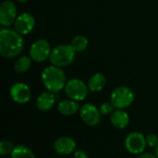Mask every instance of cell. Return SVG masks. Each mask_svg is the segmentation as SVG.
<instances>
[{
    "instance_id": "cell-7",
    "label": "cell",
    "mask_w": 158,
    "mask_h": 158,
    "mask_svg": "<svg viewBox=\"0 0 158 158\" xmlns=\"http://www.w3.org/2000/svg\"><path fill=\"white\" fill-rule=\"evenodd\" d=\"M17 17L15 3L10 0L3 1L0 5V25L3 28H8L15 23Z\"/></svg>"
},
{
    "instance_id": "cell-17",
    "label": "cell",
    "mask_w": 158,
    "mask_h": 158,
    "mask_svg": "<svg viewBox=\"0 0 158 158\" xmlns=\"http://www.w3.org/2000/svg\"><path fill=\"white\" fill-rule=\"evenodd\" d=\"M11 158H35L33 152L23 144H19L14 147L10 154Z\"/></svg>"
},
{
    "instance_id": "cell-22",
    "label": "cell",
    "mask_w": 158,
    "mask_h": 158,
    "mask_svg": "<svg viewBox=\"0 0 158 158\" xmlns=\"http://www.w3.org/2000/svg\"><path fill=\"white\" fill-rule=\"evenodd\" d=\"M146 143L149 147L156 148L158 145V136L156 134H153V133L148 134L146 136Z\"/></svg>"
},
{
    "instance_id": "cell-10",
    "label": "cell",
    "mask_w": 158,
    "mask_h": 158,
    "mask_svg": "<svg viewBox=\"0 0 158 158\" xmlns=\"http://www.w3.org/2000/svg\"><path fill=\"white\" fill-rule=\"evenodd\" d=\"M35 26L34 17L28 12L19 14L14 23V30L21 35L29 34Z\"/></svg>"
},
{
    "instance_id": "cell-13",
    "label": "cell",
    "mask_w": 158,
    "mask_h": 158,
    "mask_svg": "<svg viewBox=\"0 0 158 158\" xmlns=\"http://www.w3.org/2000/svg\"><path fill=\"white\" fill-rule=\"evenodd\" d=\"M55 103H56V97L54 95V93H51L49 91L42 93L36 100L37 108L41 111L50 110L54 106Z\"/></svg>"
},
{
    "instance_id": "cell-4",
    "label": "cell",
    "mask_w": 158,
    "mask_h": 158,
    "mask_svg": "<svg viewBox=\"0 0 158 158\" xmlns=\"http://www.w3.org/2000/svg\"><path fill=\"white\" fill-rule=\"evenodd\" d=\"M134 101L133 91L127 86L117 87L110 95V102L116 109L129 107Z\"/></svg>"
},
{
    "instance_id": "cell-8",
    "label": "cell",
    "mask_w": 158,
    "mask_h": 158,
    "mask_svg": "<svg viewBox=\"0 0 158 158\" xmlns=\"http://www.w3.org/2000/svg\"><path fill=\"white\" fill-rule=\"evenodd\" d=\"M146 137L141 132H131L125 140V147L129 153L133 155L142 154L146 148Z\"/></svg>"
},
{
    "instance_id": "cell-15",
    "label": "cell",
    "mask_w": 158,
    "mask_h": 158,
    "mask_svg": "<svg viewBox=\"0 0 158 158\" xmlns=\"http://www.w3.org/2000/svg\"><path fill=\"white\" fill-rule=\"evenodd\" d=\"M81 109L78 102L73 101V100H63L61 101L58 106H57V110L59 111L60 114H62L63 116H73L75 115L77 112H79Z\"/></svg>"
},
{
    "instance_id": "cell-12",
    "label": "cell",
    "mask_w": 158,
    "mask_h": 158,
    "mask_svg": "<svg viewBox=\"0 0 158 158\" xmlns=\"http://www.w3.org/2000/svg\"><path fill=\"white\" fill-rule=\"evenodd\" d=\"M55 151L61 156H68L75 152L76 142L68 136H63L58 138L54 143Z\"/></svg>"
},
{
    "instance_id": "cell-25",
    "label": "cell",
    "mask_w": 158,
    "mask_h": 158,
    "mask_svg": "<svg viewBox=\"0 0 158 158\" xmlns=\"http://www.w3.org/2000/svg\"><path fill=\"white\" fill-rule=\"evenodd\" d=\"M156 157L158 158V145L156 147Z\"/></svg>"
},
{
    "instance_id": "cell-1",
    "label": "cell",
    "mask_w": 158,
    "mask_h": 158,
    "mask_svg": "<svg viewBox=\"0 0 158 158\" xmlns=\"http://www.w3.org/2000/svg\"><path fill=\"white\" fill-rule=\"evenodd\" d=\"M24 40L21 34L9 28L0 30V54L6 58L18 56L23 50Z\"/></svg>"
},
{
    "instance_id": "cell-26",
    "label": "cell",
    "mask_w": 158,
    "mask_h": 158,
    "mask_svg": "<svg viewBox=\"0 0 158 158\" xmlns=\"http://www.w3.org/2000/svg\"><path fill=\"white\" fill-rule=\"evenodd\" d=\"M16 1H18V2H19V3H25L27 0H16Z\"/></svg>"
},
{
    "instance_id": "cell-19",
    "label": "cell",
    "mask_w": 158,
    "mask_h": 158,
    "mask_svg": "<svg viewBox=\"0 0 158 158\" xmlns=\"http://www.w3.org/2000/svg\"><path fill=\"white\" fill-rule=\"evenodd\" d=\"M88 39L84 36V35H77L75 36L71 43H70V45L72 46V48L75 50V52L79 53V52H83L87 46H88Z\"/></svg>"
},
{
    "instance_id": "cell-2",
    "label": "cell",
    "mask_w": 158,
    "mask_h": 158,
    "mask_svg": "<svg viewBox=\"0 0 158 158\" xmlns=\"http://www.w3.org/2000/svg\"><path fill=\"white\" fill-rule=\"evenodd\" d=\"M42 81L47 91L51 93H57L65 88L68 81L62 69L52 65L46 67L43 70Z\"/></svg>"
},
{
    "instance_id": "cell-18",
    "label": "cell",
    "mask_w": 158,
    "mask_h": 158,
    "mask_svg": "<svg viewBox=\"0 0 158 158\" xmlns=\"http://www.w3.org/2000/svg\"><path fill=\"white\" fill-rule=\"evenodd\" d=\"M31 64V58L27 56H23L19 57L14 64V69L17 73H24L26 72Z\"/></svg>"
},
{
    "instance_id": "cell-23",
    "label": "cell",
    "mask_w": 158,
    "mask_h": 158,
    "mask_svg": "<svg viewBox=\"0 0 158 158\" xmlns=\"http://www.w3.org/2000/svg\"><path fill=\"white\" fill-rule=\"evenodd\" d=\"M73 158H89L87 153L83 150H78V151H75L74 153V156Z\"/></svg>"
},
{
    "instance_id": "cell-14",
    "label": "cell",
    "mask_w": 158,
    "mask_h": 158,
    "mask_svg": "<svg viewBox=\"0 0 158 158\" xmlns=\"http://www.w3.org/2000/svg\"><path fill=\"white\" fill-rule=\"evenodd\" d=\"M111 123L117 129H125L130 123V117L123 109H116L110 117Z\"/></svg>"
},
{
    "instance_id": "cell-20",
    "label": "cell",
    "mask_w": 158,
    "mask_h": 158,
    "mask_svg": "<svg viewBox=\"0 0 158 158\" xmlns=\"http://www.w3.org/2000/svg\"><path fill=\"white\" fill-rule=\"evenodd\" d=\"M14 145L9 141H2L0 143V155L5 156L7 155H10L14 149Z\"/></svg>"
},
{
    "instance_id": "cell-11",
    "label": "cell",
    "mask_w": 158,
    "mask_h": 158,
    "mask_svg": "<svg viewBox=\"0 0 158 158\" xmlns=\"http://www.w3.org/2000/svg\"><path fill=\"white\" fill-rule=\"evenodd\" d=\"M10 96L17 104H26L31 99V89L23 82H16L10 88Z\"/></svg>"
},
{
    "instance_id": "cell-21",
    "label": "cell",
    "mask_w": 158,
    "mask_h": 158,
    "mask_svg": "<svg viewBox=\"0 0 158 158\" xmlns=\"http://www.w3.org/2000/svg\"><path fill=\"white\" fill-rule=\"evenodd\" d=\"M115 107L113 106V105L111 104V102H106V103H103L101 106H100V113L101 115H104V116H107V115H110L113 113V109Z\"/></svg>"
},
{
    "instance_id": "cell-3",
    "label": "cell",
    "mask_w": 158,
    "mask_h": 158,
    "mask_svg": "<svg viewBox=\"0 0 158 158\" xmlns=\"http://www.w3.org/2000/svg\"><path fill=\"white\" fill-rule=\"evenodd\" d=\"M76 57V52L70 44H59L52 49L49 60L52 65L64 68L71 65Z\"/></svg>"
},
{
    "instance_id": "cell-24",
    "label": "cell",
    "mask_w": 158,
    "mask_h": 158,
    "mask_svg": "<svg viewBox=\"0 0 158 158\" xmlns=\"http://www.w3.org/2000/svg\"><path fill=\"white\" fill-rule=\"evenodd\" d=\"M136 158H157L156 155H153L151 153H142Z\"/></svg>"
},
{
    "instance_id": "cell-6",
    "label": "cell",
    "mask_w": 158,
    "mask_h": 158,
    "mask_svg": "<svg viewBox=\"0 0 158 158\" xmlns=\"http://www.w3.org/2000/svg\"><path fill=\"white\" fill-rule=\"evenodd\" d=\"M51 52L52 49L48 41L44 39H38L31 45L29 53L32 61L42 63L50 57Z\"/></svg>"
},
{
    "instance_id": "cell-16",
    "label": "cell",
    "mask_w": 158,
    "mask_h": 158,
    "mask_svg": "<svg viewBox=\"0 0 158 158\" xmlns=\"http://www.w3.org/2000/svg\"><path fill=\"white\" fill-rule=\"evenodd\" d=\"M106 85V78L102 73L94 74L88 81V87L91 92H100Z\"/></svg>"
},
{
    "instance_id": "cell-9",
    "label": "cell",
    "mask_w": 158,
    "mask_h": 158,
    "mask_svg": "<svg viewBox=\"0 0 158 158\" xmlns=\"http://www.w3.org/2000/svg\"><path fill=\"white\" fill-rule=\"evenodd\" d=\"M81 120L88 126H96L101 120L100 110L93 104H85L80 109Z\"/></svg>"
},
{
    "instance_id": "cell-5",
    "label": "cell",
    "mask_w": 158,
    "mask_h": 158,
    "mask_svg": "<svg viewBox=\"0 0 158 158\" xmlns=\"http://www.w3.org/2000/svg\"><path fill=\"white\" fill-rule=\"evenodd\" d=\"M64 91L69 99L80 102L87 97L89 93V87L88 84H86L83 81L74 78L67 81Z\"/></svg>"
}]
</instances>
